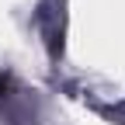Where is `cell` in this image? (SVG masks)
I'll use <instances>...</instances> for the list:
<instances>
[{
  "instance_id": "obj_1",
  "label": "cell",
  "mask_w": 125,
  "mask_h": 125,
  "mask_svg": "<svg viewBox=\"0 0 125 125\" xmlns=\"http://www.w3.org/2000/svg\"><path fill=\"white\" fill-rule=\"evenodd\" d=\"M4 87H7V80H4V73H0V90H4Z\"/></svg>"
}]
</instances>
